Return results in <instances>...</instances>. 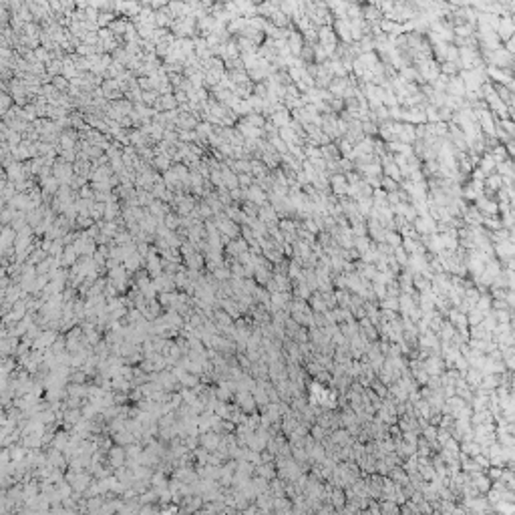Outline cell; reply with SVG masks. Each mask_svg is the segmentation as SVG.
I'll return each instance as SVG.
<instances>
[{
	"label": "cell",
	"mask_w": 515,
	"mask_h": 515,
	"mask_svg": "<svg viewBox=\"0 0 515 515\" xmlns=\"http://www.w3.org/2000/svg\"><path fill=\"white\" fill-rule=\"evenodd\" d=\"M385 242H387L391 247H398V246H401V242H403V238H401V234H396V231H387Z\"/></svg>",
	"instance_id": "52a82bcc"
},
{
	"label": "cell",
	"mask_w": 515,
	"mask_h": 515,
	"mask_svg": "<svg viewBox=\"0 0 515 515\" xmlns=\"http://www.w3.org/2000/svg\"><path fill=\"white\" fill-rule=\"evenodd\" d=\"M328 185H330V191L334 193V197H336V199H342V197H346L348 185H346V177H344V173H334V175H328Z\"/></svg>",
	"instance_id": "7a4b0ae2"
},
{
	"label": "cell",
	"mask_w": 515,
	"mask_h": 515,
	"mask_svg": "<svg viewBox=\"0 0 515 515\" xmlns=\"http://www.w3.org/2000/svg\"><path fill=\"white\" fill-rule=\"evenodd\" d=\"M238 185H244V189H247L250 185H254V179L250 173H240L238 175Z\"/></svg>",
	"instance_id": "ba28073f"
},
{
	"label": "cell",
	"mask_w": 515,
	"mask_h": 515,
	"mask_svg": "<svg viewBox=\"0 0 515 515\" xmlns=\"http://www.w3.org/2000/svg\"><path fill=\"white\" fill-rule=\"evenodd\" d=\"M477 169H481L485 175H491L493 169H495V159L491 153H483L479 157V163H477Z\"/></svg>",
	"instance_id": "5b68a950"
},
{
	"label": "cell",
	"mask_w": 515,
	"mask_h": 515,
	"mask_svg": "<svg viewBox=\"0 0 515 515\" xmlns=\"http://www.w3.org/2000/svg\"><path fill=\"white\" fill-rule=\"evenodd\" d=\"M385 308H389V310H396V308H398V302L394 300V298H389V300H385Z\"/></svg>",
	"instance_id": "9c48e42d"
},
{
	"label": "cell",
	"mask_w": 515,
	"mask_h": 515,
	"mask_svg": "<svg viewBox=\"0 0 515 515\" xmlns=\"http://www.w3.org/2000/svg\"><path fill=\"white\" fill-rule=\"evenodd\" d=\"M417 71H419V75L423 77V81L425 82H433L439 75H441V69H439V62L435 61V59H425V61H419L417 62Z\"/></svg>",
	"instance_id": "6da1fadb"
},
{
	"label": "cell",
	"mask_w": 515,
	"mask_h": 515,
	"mask_svg": "<svg viewBox=\"0 0 515 515\" xmlns=\"http://www.w3.org/2000/svg\"><path fill=\"white\" fill-rule=\"evenodd\" d=\"M392 258L396 260V264H398V266H407V264H409V254L403 250L401 246H398V247H394V250H392Z\"/></svg>",
	"instance_id": "8992f818"
},
{
	"label": "cell",
	"mask_w": 515,
	"mask_h": 515,
	"mask_svg": "<svg viewBox=\"0 0 515 515\" xmlns=\"http://www.w3.org/2000/svg\"><path fill=\"white\" fill-rule=\"evenodd\" d=\"M246 197H247V202L256 204L258 207L264 206V204H268V195H266V191H264L260 185H256V184L246 189Z\"/></svg>",
	"instance_id": "3957f363"
},
{
	"label": "cell",
	"mask_w": 515,
	"mask_h": 515,
	"mask_svg": "<svg viewBox=\"0 0 515 515\" xmlns=\"http://www.w3.org/2000/svg\"><path fill=\"white\" fill-rule=\"evenodd\" d=\"M268 121H270L276 129L286 127V125H290V121H292L290 111H288V109H280V111H276V113L272 115V117H268Z\"/></svg>",
	"instance_id": "277c9868"
}]
</instances>
